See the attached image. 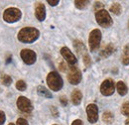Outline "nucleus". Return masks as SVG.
I'll return each mask as SVG.
<instances>
[{
  "instance_id": "obj_19",
  "label": "nucleus",
  "mask_w": 129,
  "mask_h": 125,
  "mask_svg": "<svg viewBox=\"0 0 129 125\" xmlns=\"http://www.w3.org/2000/svg\"><path fill=\"white\" fill-rule=\"evenodd\" d=\"M102 120H103L105 123H107V124H111L113 122V120H114L112 112H110V111H105V112L103 113V115H102Z\"/></svg>"
},
{
  "instance_id": "obj_29",
  "label": "nucleus",
  "mask_w": 129,
  "mask_h": 125,
  "mask_svg": "<svg viewBox=\"0 0 129 125\" xmlns=\"http://www.w3.org/2000/svg\"><path fill=\"white\" fill-rule=\"evenodd\" d=\"M60 102L62 103L63 106H67V105H68V98H67L64 95L61 96V97H60Z\"/></svg>"
},
{
  "instance_id": "obj_17",
  "label": "nucleus",
  "mask_w": 129,
  "mask_h": 125,
  "mask_svg": "<svg viewBox=\"0 0 129 125\" xmlns=\"http://www.w3.org/2000/svg\"><path fill=\"white\" fill-rule=\"evenodd\" d=\"M37 91H38V93L40 94V95H42V96H44L46 98H52V93L49 91L46 87H44L42 85L37 87Z\"/></svg>"
},
{
  "instance_id": "obj_1",
  "label": "nucleus",
  "mask_w": 129,
  "mask_h": 125,
  "mask_svg": "<svg viewBox=\"0 0 129 125\" xmlns=\"http://www.w3.org/2000/svg\"><path fill=\"white\" fill-rule=\"evenodd\" d=\"M39 36H40V32L38 29L32 27H25L19 31L17 38L21 43L31 44L39 38Z\"/></svg>"
},
{
  "instance_id": "obj_2",
  "label": "nucleus",
  "mask_w": 129,
  "mask_h": 125,
  "mask_svg": "<svg viewBox=\"0 0 129 125\" xmlns=\"http://www.w3.org/2000/svg\"><path fill=\"white\" fill-rule=\"evenodd\" d=\"M47 83L53 91H59L63 87V79L57 72H51L47 76Z\"/></svg>"
},
{
  "instance_id": "obj_15",
  "label": "nucleus",
  "mask_w": 129,
  "mask_h": 125,
  "mask_svg": "<svg viewBox=\"0 0 129 125\" xmlns=\"http://www.w3.org/2000/svg\"><path fill=\"white\" fill-rule=\"evenodd\" d=\"M74 47L76 49V51L80 54V55H86V50H85V47L83 45V43L80 41V40H75L74 41Z\"/></svg>"
},
{
  "instance_id": "obj_13",
  "label": "nucleus",
  "mask_w": 129,
  "mask_h": 125,
  "mask_svg": "<svg viewBox=\"0 0 129 125\" xmlns=\"http://www.w3.org/2000/svg\"><path fill=\"white\" fill-rule=\"evenodd\" d=\"M72 102L75 104V105H79L81 102V98H82V94H81V90L80 89H75L73 92H72Z\"/></svg>"
},
{
  "instance_id": "obj_10",
  "label": "nucleus",
  "mask_w": 129,
  "mask_h": 125,
  "mask_svg": "<svg viewBox=\"0 0 129 125\" xmlns=\"http://www.w3.org/2000/svg\"><path fill=\"white\" fill-rule=\"evenodd\" d=\"M86 114H87V120L90 123H95L98 120V107L96 104L90 103L86 106Z\"/></svg>"
},
{
  "instance_id": "obj_6",
  "label": "nucleus",
  "mask_w": 129,
  "mask_h": 125,
  "mask_svg": "<svg viewBox=\"0 0 129 125\" xmlns=\"http://www.w3.org/2000/svg\"><path fill=\"white\" fill-rule=\"evenodd\" d=\"M115 82L112 78H106L100 85V92L104 96H109L114 93Z\"/></svg>"
},
{
  "instance_id": "obj_35",
  "label": "nucleus",
  "mask_w": 129,
  "mask_h": 125,
  "mask_svg": "<svg viewBox=\"0 0 129 125\" xmlns=\"http://www.w3.org/2000/svg\"><path fill=\"white\" fill-rule=\"evenodd\" d=\"M8 125H15V124H13V123H10V124H8Z\"/></svg>"
},
{
  "instance_id": "obj_33",
  "label": "nucleus",
  "mask_w": 129,
  "mask_h": 125,
  "mask_svg": "<svg viewBox=\"0 0 129 125\" xmlns=\"http://www.w3.org/2000/svg\"><path fill=\"white\" fill-rule=\"evenodd\" d=\"M60 69H61V71H63V72L66 71V65H64V62H61V64H60Z\"/></svg>"
},
{
  "instance_id": "obj_7",
  "label": "nucleus",
  "mask_w": 129,
  "mask_h": 125,
  "mask_svg": "<svg viewBox=\"0 0 129 125\" xmlns=\"http://www.w3.org/2000/svg\"><path fill=\"white\" fill-rule=\"evenodd\" d=\"M20 56H21V59L23 60V62L26 65H33L36 62V59H37L36 53L30 49H23L20 53Z\"/></svg>"
},
{
  "instance_id": "obj_8",
  "label": "nucleus",
  "mask_w": 129,
  "mask_h": 125,
  "mask_svg": "<svg viewBox=\"0 0 129 125\" xmlns=\"http://www.w3.org/2000/svg\"><path fill=\"white\" fill-rule=\"evenodd\" d=\"M17 107L19 108V110L29 113L33 110V105L31 103V101L25 97V96H19L17 99Z\"/></svg>"
},
{
  "instance_id": "obj_24",
  "label": "nucleus",
  "mask_w": 129,
  "mask_h": 125,
  "mask_svg": "<svg viewBox=\"0 0 129 125\" xmlns=\"http://www.w3.org/2000/svg\"><path fill=\"white\" fill-rule=\"evenodd\" d=\"M121 113L125 116H129V102L123 103V105L121 107Z\"/></svg>"
},
{
  "instance_id": "obj_30",
  "label": "nucleus",
  "mask_w": 129,
  "mask_h": 125,
  "mask_svg": "<svg viewBox=\"0 0 129 125\" xmlns=\"http://www.w3.org/2000/svg\"><path fill=\"white\" fill-rule=\"evenodd\" d=\"M51 112H52V114H53L55 117H58V116H59V111L57 110V108H56L55 106H52V107H51Z\"/></svg>"
},
{
  "instance_id": "obj_18",
  "label": "nucleus",
  "mask_w": 129,
  "mask_h": 125,
  "mask_svg": "<svg viewBox=\"0 0 129 125\" xmlns=\"http://www.w3.org/2000/svg\"><path fill=\"white\" fill-rule=\"evenodd\" d=\"M122 64L125 66L129 65V46H125L123 49V53H122Z\"/></svg>"
},
{
  "instance_id": "obj_5",
  "label": "nucleus",
  "mask_w": 129,
  "mask_h": 125,
  "mask_svg": "<svg viewBox=\"0 0 129 125\" xmlns=\"http://www.w3.org/2000/svg\"><path fill=\"white\" fill-rule=\"evenodd\" d=\"M100 42H101V32L98 29H94L90 32L89 34V38H88V45L89 49L91 52L96 51L100 46Z\"/></svg>"
},
{
  "instance_id": "obj_26",
  "label": "nucleus",
  "mask_w": 129,
  "mask_h": 125,
  "mask_svg": "<svg viewBox=\"0 0 129 125\" xmlns=\"http://www.w3.org/2000/svg\"><path fill=\"white\" fill-rule=\"evenodd\" d=\"M6 120V116H5V113L3 111L0 110V125H3L4 122Z\"/></svg>"
},
{
  "instance_id": "obj_31",
  "label": "nucleus",
  "mask_w": 129,
  "mask_h": 125,
  "mask_svg": "<svg viewBox=\"0 0 129 125\" xmlns=\"http://www.w3.org/2000/svg\"><path fill=\"white\" fill-rule=\"evenodd\" d=\"M47 2H48L51 6H57V5L60 3V1H59V0H48Z\"/></svg>"
},
{
  "instance_id": "obj_16",
  "label": "nucleus",
  "mask_w": 129,
  "mask_h": 125,
  "mask_svg": "<svg viewBox=\"0 0 129 125\" xmlns=\"http://www.w3.org/2000/svg\"><path fill=\"white\" fill-rule=\"evenodd\" d=\"M116 89H117V92L120 94L121 96H124L125 94L127 93V91H128V88H127L126 84L122 80H119L116 83Z\"/></svg>"
},
{
  "instance_id": "obj_9",
  "label": "nucleus",
  "mask_w": 129,
  "mask_h": 125,
  "mask_svg": "<svg viewBox=\"0 0 129 125\" xmlns=\"http://www.w3.org/2000/svg\"><path fill=\"white\" fill-rule=\"evenodd\" d=\"M68 79L72 84H79L81 80V73L77 67H71Z\"/></svg>"
},
{
  "instance_id": "obj_14",
  "label": "nucleus",
  "mask_w": 129,
  "mask_h": 125,
  "mask_svg": "<svg viewBox=\"0 0 129 125\" xmlns=\"http://www.w3.org/2000/svg\"><path fill=\"white\" fill-rule=\"evenodd\" d=\"M114 50H115L114 45L110 43V44L106 45L105 47L102 49V51L100 52V56H101L102 58H107V57H109L113 52H114Z\"/></svg>"
},
{
  "instance_id": "obj_25",
  "label": "nucleus",
  "mask_w": 129,
  "mask_h": 125,
  "mask_svg": "<svg viewBox=\"0 0 129 125\" xmlns=\"http://www.w3.org/2000/svg\"><path fill=\"white\" fill-rule=\"evenodd\" d=\"M83 62H84V66L86 68L90 67V65H91V60H90V58H89V56L87 54L83 56Z\"/></svg>"
},
{
  "instance_id": "obj_36",
  "label": "nucleus",
  "mask_w": 129,
  "mask_h": 125,
  "mask_svg": "<svg viewBox=\"0 0 129 125\" xmlns=\"http://www.w3.org/2000/svg\"><path fill=\"white\" fill-rule=\"evenodd\" d=\"M128 28H129V22H128Z\"/></svg>"
},
{
  "instance_id": "obj_21",
  "label": "nucleus",
  "mask_w": 129,
  "mask_h": 125,
  "mask_svg": "<svg viewBox=\"0 0 129 125\" xmlns=\"http://www.w3.org/2000/svg\"><path fill=\"white\" fill-rule=\"evenodd\" d=\"M110 11L112 12L113 14H115V15H119L120 12H121V6H120V4L117 3V2H114L112 5H111V7H110Z\"/></svg>"
},
{
  "instance_id": "obj_32",
  "label": "nucleus",
  "mask_w": 129,
  "mask_h": 125,
  "mask_svg": "<svg viewBox=\"0 0 129 125\" xmlns=\"http://www.w3.org/2000/svg\"><path fill=\"white\" fill-rule=\"evenodd\" d=\"M72 125H83V124H82V121H81V119H76V120L72 123Z\"/></svg>"
},
{
  "instance_id": "obj_11",
  "label": "nucleus",
  "mask_w": 129,
  "mask_h": 125,
  "mask_svg": "<svg viewBox=\"0 0 129 125\" xmlns=\"http://www.w3.org/2000/svg\"><path fill=\"white\" fill-rule=\"evenodd\" d=\"M61 54H62V56L64 57V59L67 61V62H69L70 65H75L76 62H77V58H76V56L72 53V51L69 49V48L67 47H63L61 49Z\"/></svg>"
},
{
  "instance_id": "obj_37",
  "label": "nucleus",
  "mask_w": 129,
  "mask_h": 125,
  "mask_svg": "<svg viewBox=\"0 0 129 125\" xmlns=\"http://www.w3.org/2000/svg\"><path fill=\"white\" fill-rule=\"evenodd\" d=\"M54 125H58V124H54Z\"/></svg>"
},
{
  "instance_id": "obj_4",
  "label": "nucleus",
  "mask_w": 129,
  "mask_h": 125,
  "mask_svg": "<svg viewBox=\"0 0 129 125\" xmlns=\"http://www.w3.org/2000/svg\"><path fill=\"white\" fill-rule=\"evenodd\" d=\"M21 16H22V13L18 8L10 7V8H7L4 11L3 19L7 23H15V22L19 21L21 19Z\"/></svg>"
},
{
  "instance_id": "obj_20",
  "label": "nucleus",
  "mask_w": 129,
  "mask_h": 125,
  "mask_svg": "<svg viewBox=\"0 0 129 125\" xmlns=\"http://www.w3.org/2000/svg\"><path fill=\"white\" fill-rule=\"evenodd\" d=\"M89 1L87 0H76L75 1V5L78 9H84L87 5H88Z\"/></svg>"
},
{
  "instance_id": "obj_28",
  "label": "nucleus",
  "mask_w": 129,
  "mask_h": 125,
  "mask_svg": "<svg viewBox=\"0 0 129 125\" xmlns=\"http://www.w3.org/2000/svg\"><path fill=\"white\" fill-rule=\"evenodd\" d=\"M102 7H103V4H102L101 2H95V3H94V10H95L96 12L99 11V10H101Z\"/></svg>"
},
{
  "instance_id": "obj_3",
  "label": "nucleus",
  "mask_w": 129,
  "mask_h": 125,
  "mask_svg": "<svg viewBox=\"0 0 129 125\" xmlns=\"http://www.w3.org/2000/svg\"><path fill=\"white\" fill-rule=\"evenodd\" d=\"M95 19H96L98 25H100L101 27H104V28L110 27L113 23L111 16L108 13V11H106L105 9H101V10L97 11L95 13Z\"/></svg>"
},
{
  "instance_id": "obj_23",
  "label": "nucleus",
  "mask_w": 129,
  "mask_h": 125,
  "mask_svg": "<svg viewBox=\"0 0 129 125\" xmlns=\"http://www.w3.org/2000/svg\"><path fill=\"white\" fill-rule=\"evenodd\" d=\"M16 88L20 91H24L27 88V84L24 80H18L16 82Z\"/></svg>"
},
{
  "instance_id": "obj_27",
  "label": "nucleus",
  "mask_w": 129,
  "mask_h": 125,
  "mask_svg": "<svg viewBox=\"0 0 129 125\" xmlns=\"http://www.w3.org/2000/svg\"><path fill=\"white\" fill-rule=\"evenodd\" d=\"M16 123H17V125H29L28 122H27V120L24 119V118H18Z\"/></svg>"
},
{
  "instance_id": "obj_34",
  "label": "nucleus",
  "mask_w": 129,
  "mask_h": 125,
  "mask_svg": "<svg viewBox=\"0 0 129 125\" xmlns=\"http://www.w3.org/2000/svg\"><path fill=\"white\" fill-rule=\"evenodd\" d=\"M125 125H129V118L125 121Z\"/></svg>"
},
{
  "instance_id": "obj_22",
  "label": "nucleus",
  "mask_w": 129,
  "mask_h": 125,
  "mask_svg": "<svg viewBox=\"0 0 129 125\" xmlns=\"http://www.w3.org/2000/svg\"><path fill=\"white\" fill-rule=\"evenodd\" d=\"M1 81H2V83H3L4 85L9 86V85L12 83V78H10L8 75H3V76L1 77Z\"/></svg>"
},
{
  "instance_id": "obj_12",
  "label": "nucleus",
  "mask_w": 129,
  "mask_h": 125,
  "mask_svg": "<svg viewBox=\"0 0 129 125\" xmlns=\"http://www.w3.org/2000/svg\"><path fill=\"white\" fill-rule=\"evenodd\" d=\"M35 16L39 21H44L46 18V7L43 3L37 2L35 5Z\"/></svg>"
}]
</instances>
